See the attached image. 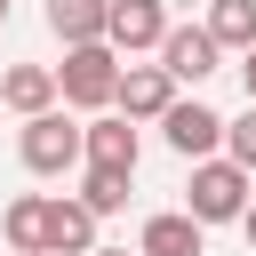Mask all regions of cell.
<instances>
[{"label":"cell","mask_w":256,"mask_h":256,"mask_svg":"<svg viewBox=\"0 0 256 256\" xmlns=\"http://www.w3.org/2000/svg\"><path fill=\"white\" fill-rule=\"evenodd\" d=\"M120 72H128V56H120L112 40L64 48V64H56V80H64V104H80V112H96V104H120Z\"/></svg>","instance_id":"cell-1"},{"label":"cell","mask_w":256,"mask_h":256,"mask_svg":"<svg viewBox=\"0 0 256 256\" xmlns=\"http://www.w3.org/2000/svg\"><path fill=\"white\" fill-rule=\"evenodd\" d=\"M248 168L232 160V152H216V160H192V192H184V208L200 216V224H240L248 216Z\"/></svg>","instance_id":"cell-2"},{"label":"cell","mask_w":256,"mask_h":256,"mask_svg":"<svg viewBox=\"0 0 256 256\" xmlns=\"http://www.w3.org/2000/svg\"><path fill=\"white\" fill-rule=\"evenodd\" d=\"M16 152H24V168H32V176H72V168L88 160V128H80V120H64V112H32V120H24V136H16Z\"/></svg>","instance_id":"cell-3"},{"label":"cell","mask_w":256,"mask_h":256,"mask_svg":"<svg viewBox=\"0 0 256 256\" xmlns=\"http://www.w3.org/2000/svg\"><path fill=\"white\" fill-rule=\"evenodd\" d=\"M160 128H168V152H176V160H216V144H224V128H232V120H224V112H208L200 96H192V104L176 96V112H168Z\"/></svg>","instance_id":"cell-4"},{"label":"cell","mask_w":256,"mask_h":256,"mask_svg":"<svg viewBox=\"0 0 256 256\" xmlns=\"http://www.w3.org/2000/svg\"><path fill=\"white\" fill-rule=\"evenodd\" d=\"M176 88H184V80H176L168 64H128V72H120V112H128V120H168V112H176Z\"/></svg>","instance_id":"cell-5"},{"label":"cell","mask_w":256,"mask_h":256,"mask_svg":"<svg viewBox=\"0 0 256 256\" xmlns=\"http://www.w3.org/2000/svg\"><path fill=\"white\" fill-rule=\"evenodd\" d=\"M168 32H176V24H168L160 0H112V32H104V40H112L120 56H144V48H160Z\"/></svg>","instance_id":"cell-6"},{"label":"cell","mask_w":256,"mask_h":256,"mask_svg":"<svg viewBox=\"0 0 256 256\" xmlns=\"http://www.w3.org/2000/svg\"><path fill=\"white\" fill-rule=\"evenodd\" d=\"M216 56H224V40H216L208 24H176V32L160 40V64H168L176 80H192V88H200V80L216 72Z\"/></svg>","instance_id":"cell-7"},{"label":"cell","mask_w":256,"mask_h":256,"mask_svg":"<svg viewBox=\"0 0 256 256\" xmlns=\"http://www.w3.org/2000/svg\"><path fill=\"white\" fill-rule=\"evenodd\" d=\"M56 96H64V80H56V64H8L0 72V104L8 112H56Z\"/></svg>","instance_id":"cell-8"},{"label":"cell","mask_w":256,"mask_h":256,"mask_svg":"<svg viewBox=\"0 0 256 256\" xmlns=\"http://www.w3.org/2000/svg\"><path fill=\"white\" fill-rule=\"evenodd\" d=\"M48 256H96V208L80 192L48 200Z\"/></svg>","instance_id":"cell-9"},{"label":"cell","mask_w":256,"mask_h":256,"mask_svg":"<svg viewBox=\"0 0 256 256\" xmlns=\"http://www.w3.org/2000/svg\"><path fill=\"white\" fill-rule=\"evenodd\" d=\"M136 120L128 112H104V120H88V168H128L136 176Z\"/></svg>","instance_id":"cell-10"},{"label":"cell","mask_w":256,"mask_h":256,"mask_svg":"<svg viewBox=\"0 0 256 256\" xmlns=\"http://www.w3.org/2000/svg\"><path fill=\"white\" fill-rule=\"evenodd\" d=\"M48 32L64 48H88V40L112 32V0H48Z\"/></svg>","instance_id":"cell-11"},{"label":"cell","mask_w":256,"mask_h":256,"mask_svg":"<svg viewBox=\"0 0 256 256\" xmlns=\"http://www.w3.org/2000/svg\"><path fill=\"white\" fill-rule=\"evenodd\" d=\"M0 232H8L16 256H48V200H40V192H16V200L0 208Z\"/></svg>","instance_id":"cell-12"},{"label":"cell","mask_w":256,"mask_h":256,"mask_svg":"<svg viewBox=\"0 0 256 256\" xmlns=\"http://www.w3.org/2000/svg\"><path fill=\"white\" fill-rule=\"evenodd\" d=\"M200 232H208V224H200L192 208H168V216H152V224H144V240H136V248H144V256H208V248H200Z\"/></svg>","instance_id":"cell-13"},{"label":"cell","mask_w":256,"mask_h":256,"mask_svg":"<svg viewBox=\"0 0 256 256\" xmlns=\"http://www.w3.org/2000/svg\"><path fill=\"white\" fill-rule=\"evenodd\" d=\"M208 32L224 48H256V0H208Z\"/></svg>","instance_id":"cell-14"},{"label":"cell","mask_w":256,"mask_h":256,"mask_svg":"<svg viewBox=\"0 0 256 256\" xmlns=\"http://www.w3.org/2000/svg\"><path fill=\"white\" fill-rule=\"evenodd\" d=\"M80 200H88L96 216H120V208H128V168H88Z\"/></svg>","instance_id":"cell-15"},{"label":"cell","mask_w":256,"mask_h":256,"mask_svg":"<svg viewBox=\"0 0 256 256\" xmlns=\"http://www.w3.org/2000/svg\"><path fill=\"white\" fill-rule=\"evenodd\" d=\"M224 152H232V160H240V168L256 176V104H248V112H240V120L224 128Z\"/></svg>","instance_id":"cell-16"},{"label":"cell","mask_w":256,"mask_h":256,"mask_svg":"<svg viewBox=\"0 0 256 256\" xmlns=\"http://www.w3.org/2000/svg\"><path fill=\"white\" fill-rule=\"evenodd\" d=\"M240 80H248V104H256V48H240Z\"/></svg>","instance_id":"cell-17"},{"label":"cell","mask_w":256,"mask_h":256,"mask_svg":"<svg viewBox=\"0 0 256 256\" xmlns=\"http://www.w3.org/2000/svg\"><path fill=\"white\" fill-rule=\"evenodd\" d=\"M240 232H248V248H256V200H248V216H240Z\"/></svg>","instance_id":"cell-18"},{"label":"cell","mask_w":256,"mask_h":256,"mask_svg":"<svg viewBox=\"0 0 256 256\" xmlns=\"http://www.w3.org/2000/svg\"><path fill=\"white\" fill-rule=\"evenodd\" d=\"M96 256H128V248H96ZM136 256H144V248H136Z\"/></svg>","instance_id":"cell-19"},{"label":"cell","mask_w":256,"mask_h":256,"mask_svg":"<svg viewBox=\"0 0 256 256\" xmlns=\"http://www.w3.org/2000/svg\"><path fill=\"white\" fill-rule=\"evenodd\" d=\"M0 24H8V0H0Z\"/></svg>","instance_id":"cell-20"}]
</instances>
